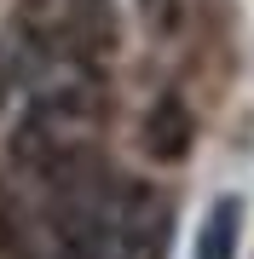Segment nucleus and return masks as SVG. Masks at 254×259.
I'll return each instance as SVG.
<instances>
[{
	"label": "nucleus",
	"instance_id": "f257e3e1",
	"mask_svg": "<svg viewBox=\"0 0 254 259\" xmlns=\"http://www.w3.org/2000/svg\"><path fill=\"white\" fill-rule=\"evenodd\" d=\"M168 236H173V207L162 202L156 190L127 185V190L110 202L116 259H162V253H168Z\"/></svg>",
	"mask_w": 254,
	"mask_h": 259
},
{
	"label": "nucleus",
	"instance_id": "f03ea898",
	"mask_svg": "<svg viewBox=\"0 0 254 259\" xmlns=\"http://www.w3.org/2000/svg\"><path fill=\"white\" fill-rule=\"evenodd\" d=\"M144 156L162 161V167H179L191 156V144H197V115H191V104L179 93H162L151 110H144Z\"/></svg>",
	"mask_w": 254,
	"mask_h": 259
},
{
	"label": "nucleus",
	"instance_id": "7ed1b4c3",
	"mask_svg": "<svg viewBox=\"0 0 254 259\" xmlns=\"http://www.w3.org/2000/svg\"><path fill=\"white\" fill-rule=\"evenodd\" d=\"M237 236H243V202L226 196V202H214V213L202 219L197 253H191V259H237Z\"/></svg>",
	"mask_w": 254,
	"mask_h": 259
},
{
	"label": "nucleus",
	"instance_id": "20e7f679",
	"mask_svg": "<svg viewBox=\"0 0 254 259\" xmlns=\"http://www.w3.org/2000/svg\"><path fill=\"white\" fill-rule=\"evenodd\" d=\"M23 253V236H18V213H12L6 190H0V259H18Z\"/></svg>",
	"mask_w": 254,
	"mask_h": 259
},
{
	"label": "nucleus",
	"instance_id": "39448f33",
	"mask_svg": "<svg viewBox=\"0 0 254 259\" xmlns=\"http://www.w3.org/2000/svg\"><path fill=\"white\" fill-rule=\"evenodd\" d=\"M144 23L151 29H173L179 23V0H144Z\"/></svg>",
	"mask_w": 254,
	"mask_h": 259
},
{
	"label": "nucleus",
	"instance_id": "423d86ee",
	"mask_svg": "<svg viewBox=\"0 0 254 259\" xmlns=\"http://www.w3.org/2000/svg\"><path fill=\"white\" fill-rule=\"evenodd\" d=\"M6 98H12V58L0 47V110H6Z\"/></svg>",
	"mask_w": 254,
	"mask_h": 259
}]
</instances>
